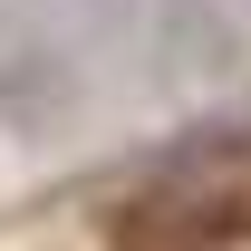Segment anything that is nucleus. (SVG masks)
<instances>
[{
  "label": "nucleus",
  "instance_id": "nucleus-1",
  "mask_svg": "<svg viewBox=\"0 0 251 251\" xmlns=\"http://www.w3.org/2000/svg\"><path fill=\"white\" fill-rule=\"evenodd\" d=\"M77 106V68L29 10L0 0V126L10 135H49V126Z\"/></svg>",
  "mask_w": 251,
  "mask_h": 251
}]
</instances>
